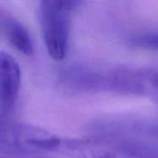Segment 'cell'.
I'll return each instance as SVG.
<instances>
[{
	"instance_id": "cell-7",
	"label": "cell",
	"mask_w": 158,
	"mask_h": 158,
	"mask_svg": "<svg viewBox=\"0 0 158 158\" xmlns=\"http://www.w3.org/2000/svg\"><path fill=\"white\" fill-rule=\"evenodd\" d=\"M0 158H20V157H13V156H0Z\"/></svg>"
},
{
	"instance_id": "cell-5",
	"label": "cell",
	"mask_w": 158,
	"mask_h": 158,
	"mask_svg": "<svg viewBox=\"0 0 158 158\" xmlns=\"http://www.w3.org/2000/svg\"><path fill=\"white\" fill-rule=\"evenodd\" d=\"M23 125L14 124L0 118V148L21 149Z\"/></svg>"
},
{
	"instance_id": "cell-6",
	"label": "cell",
	"mask_w": 158,
	"mask_h": 158,
	"mask_svg": "<svg viewBox=\"0 0 158 158\" xmlns=\"http://www.w3.org/2000/svg\"><path fill=\"white\" fill-rule=\"evenodd\" d=\"M127 44L139 49L157 51L158 29L143 30L133 32L127 38Z\"/></svg>"
},
{
	"instance_id": "cell-1",
	"label": "cell",
	"mask_w": 158,
	"mask_h": 158,
	"mask_svg": "<svg viewBox=\"0 0 158 158\" xmlns=\"http://www.w3.org/2000/svg\"><path fill=\"white\" fill-rule=\"evenodd\" d=\"M93 89L131 96L158 97V69L148 67L113 66L88 74Z\"/></svg>"
},
{
	"instance_id": "cell-4",
	"label": "cell",
	"mask_w": 158,
	"mask_h": 158,
	"mask_svg": "<svg viewBox=\"0 0 158 158\" xmlns=\"http://www.w3.org/2000/svg\"><path fill=\"white\" fill-rule=\"evenodd\" d=\"M6 35L14 48L25 56L33 53V44L30 32L20 22L11 19L6 23Z\"/></svg>"
},
{
	"instance_id": "cell-3",
	"label": "cell",
	"mask_w": 158,
	"mask_h": 158,
	"mask_svg": "<svg viewBox=\"0 0 158 158\" xmlns=\"http://www.w3.org/2000/svg\"><path fill=\"white\" fill-rule=\"evenodd\" d=\"M21 85V69L18 60L0 50V110L11 111L18 100Z\"/></svg>"
},
{
	"instance_id": "cell-2",
	"label": "cell",
	"mask_w": 158,
	"mask_h": 158,
	"mask_svg": "<svg viewBox=\"0 0 158 158\" xmlns=\"http://www.w3.org/2000/svg\"><path fill=\"white\" fill-rule=\"evenodd\" d=\"M76 1L44 0L40 2V22L45 48L51 58L63 60L68 53L70 13Z\"/></svg>"
}]
</instances>
